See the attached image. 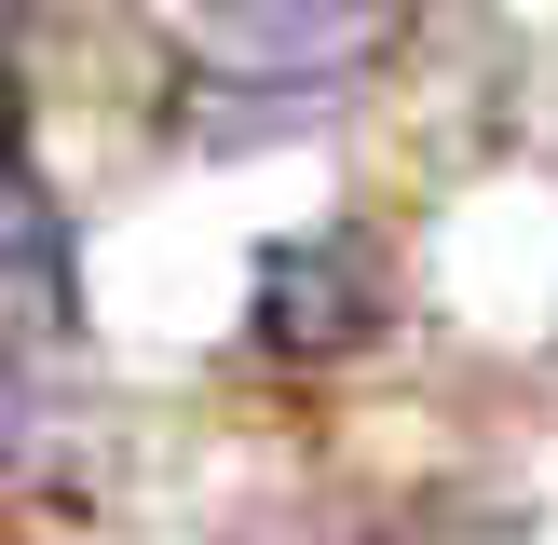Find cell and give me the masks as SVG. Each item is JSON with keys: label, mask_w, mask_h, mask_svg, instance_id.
I'll return each instance as SVG.
<instances>
[{"label": "cell", "mask_w": 558, "mask_h": 545, "mask_svg": "<svg viewBox=\"0 0 558 545\" xmlns=\"http://www.w3.org/2000/svg\"><path fill=\"white\" fill-rule=\"evenodd\" d=\"M82 314V272H69V218H54L41 164H27V123H14V82H0V368L41 341H69Z\"/></svg>", "instance_id": "1"}, {"label": "cell", "mask_w": 558, "mask_h": 545, "mask_svg": "<svg viewBox=\"0 0 558 545\" xmlns=\"http://www.w3.org/2000/svg\"><path fill=\"white\" fill-rule=\"evenodd\" d=\"M14 436H27V368H0V463H14Z\"/></svg>", "instance_id": "3"}, {"label": "cell", "mask_w": 558, "mask_h": 545, "mask_svg": "<svg viewBox=\"0 0 558 545\" xmlns=\"http://www.w3.org/2000/svg\"><path fill=\"white\" fill-rule=\"evenodd\" d=\"M259 341L272 354H341L354 327H368V272L341 259V245H287V259H259Z\"/></svg>", "instance_id": "2"}]
</instances>
